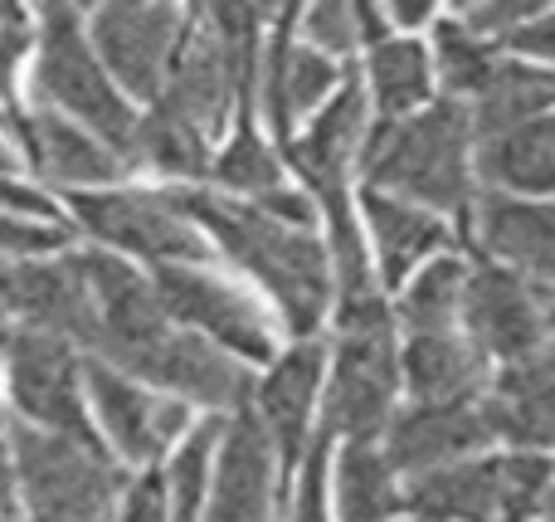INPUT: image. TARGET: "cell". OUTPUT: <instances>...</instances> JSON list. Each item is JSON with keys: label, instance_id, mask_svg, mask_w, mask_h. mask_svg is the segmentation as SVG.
Segmentation results:
<instances>
[{"label": "cell", "instance_id": "cell-29", "mask_svg": "<svg viewBox=\"0 0 555 522\" xmlns=\"http://www.w3.org/2000/svg\"><path fill=\"white\" fill-rule=\"evenodd\" d=\"M400 513V479L385 464L380 445H341V455H336V518L395 522Z\"/></svg>", "mask_w": 555, "mask_h": 522}, {"label": "cell", "instance_id": "cell-9", "mask_svg": "<svg viewBox=\"0 0 555 522\" xmlns=\"http://www.w3.org/2000/svg\"><path fill=\"white\" fill-rule=\"evenodd\" d=\"M83 400L93 406V430H103V445L117 464L152 469L166 459V449L191 430V406L171 400L162 391L142 386V381L122 377V371L103 367L88 357L83 361Z\"/></svg>", "mask_w": 555, "mask_h": 522}, {"label": "cell", "instance_id": "cell-41", "mask_svg": "<svg viewBox=\"0 0 555 522\" xmlns=\"http://www.w3.org/2000/svg\"><path fill=\"white\" fill-rule=\"evenodd\" d=\"M502 44H512L517 49V59L521 64H541V68H551V59H555V5H541L531 20H521L517 29H512Z\"/></svg>", "mask_w": 555, "mask_h": 522}, {"label": "cell", "instance_id": "cell-24", "mask_svg": "<svg viewBox=\"0 0 555 522\" xmlns=\"http://www.w3.org/2000/svg\"><path fill=\"white\" fill-rule=\"evenodd\" d=\"M400 504L410 522H498V455L404 479Z\"/></svg>", "mask_w": 555, "mask_h": 522}, {"label": "cell", "instance_id": "cell-5", "mask_svg": "<svg viewBox=\"0 0 555 522\" xmlns=\"http://www.w3.org/2000/svg\"><path fill=\"white\" fill-rule=\"evenodd\" d=\"M29 88H35V107H49V113L68 117L74 127H83L113 156H122V166L132 171L137 113L127 107V98L117 93L113 78L93 59L83 35V15L74 5L39 10V64Z\"/></svg>", "mask_w": 555, "mask_h": 522}, {"label": "cell", "instance_id": "cell-37", "mask_svg": "<svg viewBox=\"0 0 555 522\" xmlns=\"http://www.w3.org/2000/svg\"><path fill=\"white\" fill-rule=\"evenodd\" d=\"M541 5H546V0H482V5H463L453 20H459V25L468 29L473 39H482V44L498 49L502 39H507L512 29L521 25V20L537 15Z\"/></svg>", "mask_w": 555, "mask_h": 522}, {"label": "cell", "instance_id": "cell-32", "mask_svg": "<svg viewBox=\"0 0 555 522\" xmlns=\"http://www.w3.org/2000/svg\"><path fill=\"white\" fill-rule=\"evenodd\" d=\"M492 64H498V49L482 44V39H473L453 15H443L439 25H434L429 68H439L443 98H449V103H463V107H468L473 98H478V88L488 84Z\"/></svg>", "mask_w": 555, "mask_h": 522}, {"label": "cell", "instance_id": "cell-11", "mask_svg": "<svg viewBox=\"0 0 555 522\" xmlns=\"http://www.w3.org/2000/svg\"><path fill=\"white\" fill-rule=\"evenodd\" d=\"M83 35L117 93L156 103L176 54V39H181V10L117 0V5H98L83 20Z\"/></svg>", "mask_w": 555, "mask_h": 522}, {"label": "cell", "instance_id": "cell-46", "mask_svg": "<svg viewBox=\"0 0 555 522\" xmlns=\"http://www.w3.org/2000/svg\"><path fill=\"white\" fill-rule=\"evenodd\" d=\"M10 171H15V152H10V142L0 137V181H10Z\"/></svg>", "mask_w": 555, "mask_h": 522}, {"label": "cell", "instance_id": "cell-19", "mask_svg": "<svg viewBox=\"0 0 555 522\" xmlns=\"http://www.w3.org/2000/svg\"><path fill=\"white\" fill-rule=\"evenodd\" d=\"M551 391H555V371H551V347L537 357H521L498 367V377H488L478 396V410L488 420V435L502 445L521 449V455H546L551 435H555V416H551Z\"/></svg>", "mask_w": 555, "mask_h": 522}, {"label": "cell", "instance_id": "cell-44", "mask_svg": "<svg viewBox=\"0 0 555 522\" xmlns=\"http://www.w3.org/2000/svg\"><path fill=\"white\" fill-rule=\"evenodd\" d=\"M0 522H25V518H20V498H15V474H10L5 430H0Z\"/></svg>", "mask_w": 555, "mask_h": 522}, {"label": "cell", "instance_id": "cell-38", "mask_svg": "<svg viewBox=\"0 0 555 522\" xmlns=\"http://www.w3.org/2000/svg\"><path fill=\"white\" fill-rule=\"evenodd\" d=\"M29 15L20 5H0V113L5 123H15L20 107H15V68L29 49Z\"/></svg>", "mask_w": 555, "mask_h": 522}, {"label": "cell", "instance_id": "cell-7", "mask_svg": "<svg viewBox=\"0 0 555 522\" xmlns=\"http://www.w3.org/2000/svg\"><path fill=\"white\" fill-rule=\"evenodd\" d=\"M152 289L162 298L171 328H185L195 338L215 342L244 367L249 361H273V328L259 313V303L249 293H240L234 283H224L220 273H210L205 264H162L152 273Z\"/></svg>", "mask_w": 555, "mask_h": 522}, {"label": "cell", "instance_id": "cell-17", "mask_svg": "<svg viewBox=\"0 0 555 522\" xmlns=\"http://www.w3.org/2000/svg\"><path fill=\"white\" fill-rule=\"evenodd\" d=\"M297 10H283L278 15V29L269 39V49L259 54V98H263V117H269L278 142H293V127L302 123L307 113L326 103L341 74L326 54H317L312 44L293 35Z\"/></svg>", "mask_w": 555, "mask_h": 522}, {"label": "cell", "instance_id": "cell-14", "mask_svg": "<svg viewBox=\"0 0 555 522\" xmlns=\"http://www.w3.org/2000/svg\"><path fill=\"white\" fill-rule=\"evenodd\" d=\"M385 455V464L395 469V479L429 474L443 464H463L492 449L488 420H482L478 400H439V406H404L390 416L385 435L375 440Z\"/></svg>", "mask_w": 555, "mask_h": 522}, {"label": "cell", "instance_id": "cell-40", "mask_svg": "<svg viewBox=\"0 0 555 522\" xmlns=\"http://www.w3.org/2000/svg\"><path fill=\"white\" fill-rule=\"evenodd\" d=\"M113 522H171L166 518V498H162V479H156V469H142L137 479H127Z\"/></svg>", "mask_w": 555, "mask_h": 522}, {"label": "cell", "instance_id": "cell-30", "mask_svg": "<svg viewBox=\"0 0 555 522\" xmlns=\"http://www.w3.org/2000/svg\"><path fill=\"white\" fill-rule=\"evenodd\" d=\"M137 162L156 166L166 176H181V181H205L210 176V137L156 98L152 113L137 117L132 127V166Z\"/></svg>", "mask_w": 555, "mask_h": 522}, {"label": "cell", "instance_id": "cell-47", "mask_svg": "<svg viewBox=\"0 0 555 522\" xmlns=\"http://www.w3.org/2000/svg\"><path fill=\"white\" fill-rule=\"evenodd\" d=\"M5 338H10V328H5V322H0V357H5Z\"/></svg>", "mask_w": 555, "mask_h": 522}, {"label": "cell", "instance_id": "cell-31", "mask_svg": "<svg viewBox=\"0 0 555 522\" xmlns=\"http://www.w3.org/2000/svg\"><path fill=\"white\" fill-rule=\"evenodd\" d=\"M220 420L210 416L201 425H191L171 445L166 464L156 469L166 498V518L171 522H205V498H210V464H215V440H220Z\"/></svg>", "mask_w": 555, "mask_h": 522}, {"label": "cell", "instance_id": "cell-1", "mask_svg": "<svg viewBox=\"0 0 555 522\" xmlns=\"http://www.w3.org/2000/svg\"><path fill=\"white\" fill-rule=\"evenodd\" d=\"M171 205L201 230L205 244H220L224 259L240 264L244 273L273 293L283 328L297 342H312L322 328L326 298H332V264H326V244L312 230H287V225L259 215L249 201H230V195L210 191H166Z\"/></svg>", "mask_w": 555, "mask_h": 522}, {"label": "cell", "instance_id": "cell-45", "mask_svg": "<svg viewBox=\"0 0 555 522\" xmlns=\"http://www.w3.org/2000/svg\"><path fill=\"white\" fill-rule=\"evenodd\" d=\"M385 20L400 29H414V25H424V20H434V5H395Z\"/></svg>", "mask_w": 555, "mask_h": 522}, {"label": "cell", "instance_id": "cell-4", "mask_svg": "<svg viewBox=\"0 0 555 522\" xmlns=\"http://www.w3.org/2000/svg\"><path fill=\"white\" fill-rule=\"evenodd\" d=\"M336 322L341 338L322 396V435L341 445H375L400 410V328L380 293L346 303Z\"/></svg>", "mask_w": 555, "mask_h": 522}, {"label": "cell", "instance_id": "cell-25", "mask_svg": "<svg viewBox=\"0 0 555 522\" xmlns=\"http://www.w3.org/2000/svg\"><path fill=\"white\" fill-rule=\"evenodd\" d=\"M361 215H365V230H371L375 259H380V279L390 289H400L420 264H429L449 244V230H443L439 215L420 211L410 201H395V195L361 191Z\"/></svg>", "mask_w": 555, "mask_h": 522}, {"label": "cell", "instance_id": "cell-36", "mask_svg": "<svg viewBox=\"0 0 555 522\" xmlns=\"http://www.w3.org/2000/svg\"><path fill=\"white\" fill-rule=\"evenodd\" d=\"M68 244H74V234L64 225H44V220H25V215L0 211V259H49V254H64Z\"/></svg>", "mask_w": 555, "mask_h": 522}, {"label": "cell", "instance_id": "cell-3", "mask_svg": "<svg viewBox=\"0 0 555 522\" xmlns=\"http://www.w3.org/2000/svg\"><path fill=\"white\" fill-rule=\"evenodd\" d=\"M5 449L25 522H113L127 469L107 455V445H83L10 420Z\"/></svg>", "mask_w": 555, "mask_h": 522}, {"label": "cell", "instance_id": "cell-35", "mask_svg": "<svg viewBox=\"0 0 555 522\" xmlns=\"http://www.w3.org/2000/svg\"><path fill=\"white\" fill-rule=\"evenodd\" d=\"M302 20V44H312L317 54H326L336 64V54H351L361 44L356 35V5H341V0H326V5H312V10H297Z\"/></svg>", "mask_w": 555, "mask_h": 522}, {"label": "cell", "instance_id": "cell-10", "mask_svg": "<svg viewBox=\"0 0 555 522\" xmlns=\"http://www.w3.org/2000/svg\"><path fill=\"white\" fill-rule=\"evenodd\" d=\"M459 328L488 361H521L551 347V283H531L498 264L468 269Z\"/></svg>", "mask_w": 555, "mask_h": 522}, {"label": "cell", "instance_id": "cell-48", "mask_svg": "<svg viewBox=\"0 0 555 522\" xmlns=\"http://www.w3.org/2000/svg\"><path fill=\"white\" fill-rule=\"evenodd\" d=\"M395 522H410V518H395Z\"/></svg>", "mask_w": 555, "mask_h": 522}, {"label": "cell", "instance_id": "cell-8", "mask_svg": "<svg viewBox=\"0 0 555 522\" xmlns=\"http://www.w3.org/2000/svg\"><path fill=\"white\" fill-rule=\"evenodd\" d=\"M74 220L103 244L107 254H137L146 264H205L210 244L191 220L156 191H74Z\"/></svg>", "mask_w": 555, "mask_h": 522}, {"label": "cell", "instance_id": "cell-21", "mask_svg": "<svg viewBox=\"0 0 555 522\" xmlns=\"http://www.w3.org/2000/svg\"><path fill=\"white\" fill-rule=\"evenodd\" d=\"M15 132L25 156H35V171L68 191H103L127 171L122 156H113L98 137L74 127L68 117L49 113V107H29L15 117Z\"/></svg>", "mask_w": 555, "mask_h": 522}, {"label": "cell", "instance_id": "cell-42", "mask_svg": "<svg viewBox=\"0 0 555 522\" xmlns=\"http://www.w3.org/2000/svg\"><path fill=\"white\" fill-rule=\"evenodd\" d=\"M249 205H254L259 215H269V220L287 225V230H312V225H317V205H312V195L287 191V186H273V191L254 195Z\"/></svg>", "mask_w": 555, "mask_h": 522}, {"label": "cell", "instance_id": "cell-20", "mask_svg": "<svg viewBox=\"0 0 555 522\" xmlns=\"http://www.w3.org/2000/svg\"><path fill=\"white\" fill-rule=\"evenodd\" d=\"M463 230H478L482 250L498 259V269H512L531 283H551L555 269V220L546 201L482 191L478 211H468Z\"/></svg>", "mask_w": 555, "mask_h": 522}, {"label": "cell", "instance_id": "cell-6", "mask_svg": "<svg viewBox=\"0 0 555 522\" xmlns=\"http://www.w3.org/2000/svg\"><path fill=\"white\" fill-rule=\"evenodd\" d=\"M0 367L10 377L15 420H25L35 430H54V435H68V440H83V445H103L83 400V361H78V352L68 342L35 328H10Z\"/></svg>", "mask_w": 555, "mask_h": 522}, {"label": "cell", "instance_id": "cell-33", "mask_svg": "<svg viewBox=\"0 0 555 522\" xmlns=\"http://www.w3.org/2000/svg\"><path fill=\"white\" fill-rule=\"evenodd\" d=\"M210 176L220 186H230V191H240V195H249V201H254V195L283 186V162H278L273 147L259 137L254 117H240L230 147H224L220 156H210Z\"/></svg>", "mask_w": 555, "mask_h": 522}, {"label": "cell", "instance_id": "cell-2", "mask_svg": "<svg viewBox=\"0 0 555 522\" xmlns=\"http://www.w3.org/2000/svg\"><path fill=\"white\" fill-rule=\"evenodd\" d=\"M365 191L410 201L429 215H459L468 225L473 211V127L463 103H424L400 123H380L365 132L361 166Z\"/></svg>", "mask_w": 555, "mask_h": 522}, {"label": "cell", "instance_id": "cell-18", "mask_svg": "<svg viewBox=\"0 0 555 522\" xmlns=\"http://www.w3.org/2000/svg\"><path fill=\"white\" fill-rule=\"evenodd\" d=\"M317 391H322V347L317 342H297L293 352L269 361V377L254 381L249 410L263 425V435L273 440L287 474L302 464L307 440H312Z\"/></svg>", "mask_w": 555, "mask_h": 522}, {"label": "cell", "instance_id": "cell-26", "mask_svg": "<svg viewBox=\"0 0 555 522\" xmlns=\"http://www.w3.org/2000/svg\"><path fill=\"white\" fill-rule=\"evenodd\" d=\"M555 107V78L541 64H521V59H498L488 84L478 88L463 113H468L473 137L502 132V127H521L531 117H551Z\"/></svg>", "mask_w": 555, "mask_h": 522}, {"label": "cell", "instance_id": "cell-15", "mask_svg": "<svg viewBox=\"0 0 555 522\" xmlns=\"http://www.w3.org/2000/svg\"><path fill=\"white\" fill-rule=\"evenodd\" d=\"M137 381L171 400H185V406H205L210 416H234V410H249L254 400L249 367L185 328H171V338L156 347V357L146 361Z\"/></svg>", "mask_w": 555, "mask_h": 522}, {"label": "cell", "instance_id": "cell-28", "mask_svg": "<svg viewBox=\"0 0 555 522\" xmlns=\"http://www.w3.org/2000/svg\"><path fill=\"white\" fill-rule=\"evenodd\" d=\"M463 289H468V264H463L459 254H434L429 264H420V273L404 279L400 308H390L395 328H404V338H420V332H459Z\"/></svg>", "mask_w": 555, "mask_h": 522}, {"label": "cell", "instance_id": "cell-16", "mask_svg": "<svg viewBox=\"0 0 555 522\" xmlns=\"http://www.w3.org/2000/svg\"><path fill=\"white\" fill-rule=\"evenodd\" d=\"M371 103H365L361 74H346V84L336 88L322 103V113L312 117L307 137H293L283 142V156L307 186L312 195H332V191H351V176L361 166V147H365V123Z\"/></svg>", "mask_w": 555, "mask_h": 522}, {"label": "cell", "instance_id": "cell-43", "mask_svg": "<svg viewBox=\"0 0 555 522\" xmlns=\"http://www.w3.org/2000/svg\"><path fill=\"white\" fill-rule=\"evenodd\" d=\"M0 211H20L25 220H44V225H59V211L49 195H39L35 186H15V181H0Z\"/></svg>", "mask_w": 555, "mask_h": 522}, {"label": "cell", "instance_id": "cell-34", "mask_svg": "<svg viewBox=\"0 0 555 522\" xmlns=\"http://www.w3.org/2000/svg\"><path fill=\"white\" fill-rule=\"evenodd\" d=\"M551 508V459L546 455H498V522H546Z\"/></svg>", "mask_w": 555, "mask_h": 522}, {"label": "cell", "instance_id": "cell-23", "mask_svg": "<svg viewBox=\"0 0 555 522\" xmlns=\"http://www.w3.org/2000/svg\"><path fill=\"white\" fill-rule=\"evenodd\" d=\"M488 377V357L463 332H420V338H404L400 347V386L420 406L478 400Z\"/></svg>", "mask_w": 555, "mask_h": 522}, {"label": "cell", "instance_id": "cell-13", "mask_svg": "<svg viewBox=\"0 0 555 522\" xmlns=\"http://www.w3.org/2000/svg\"><path fill=\"white\" fill-rule=\"evenodd\" d=\"M162 103L171 113H181L191 127H201L205 137L220 132L234 107H240V117H254V103H244L205 10H185L181 15V39H176L171 68H166Z\"/></svg>", "mask_w": 555, "mask_h": 522}, {"label": "cell", "instance_id": "cell-39", "mask_svg": "<svg viewBox=\"0 0 555 522\" xmlns=\"http://www.w3.org/2000/svg\"><path fill=\"white\" fill-rule=\"evenodd\" d=\"M326 449H332V440L317 435L312 449L302 455L297 494H293V518L287 522H326Z\"/></svg>", "mask_w": 555, "mask_h": 522}, {"label": "cell", "instance_id": "cell-27", "mask_svg": "<svg viewBox=\"0 0 555 522\" xmlns=\"http://www.w3.org/2000/svg\"><path fill=\"white\" fill-rule=\"evenodd\" d=\"M365 84H371L375 113L380 123H400V117L420 113L434 93V68L429 49L410 35H390L380 44H371V64H365ZM365 98V103H371Z\"/></svg>", "mask_w": 555, "mask_h": 522}, {"label": "cell", "instance_id": "cell-22", "mask_svg": "<svg viewBox=\"0 0 555 522\" xmlns=\"http://www.w3.org/2000/svg\"><path fill=\"white\" fill-rule=\"evenodd\" d=\"M473 171L498 195L546 201L555 186V117H531L521 127L473 137Z\"/></svg>", "mask_w": 555, "mask_h": 522}, {"label": "cell", "instance_id": "cell-12", "mask_svg": "<svg viewBox=\"0 0 555 522\" xmlns=\"http://www.w3.org/2000/svg\"><path fill=\"white\" fill-rule=\"evenodd\" d=\"M283 479L287 469L254 410H234L220 420V440H215L205 522H278Z\"/></svg>", "mask_w": 555, "mask_h": 522}]
</instances>
